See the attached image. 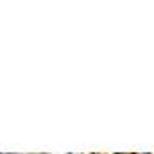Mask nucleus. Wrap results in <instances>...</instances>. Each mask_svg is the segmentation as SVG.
Here are the masks:
<instances>
[{
	"mask_svg": "<svg viewBox=\"0 0 154 154\" xmlns=\"http://www.w3.org/2000/svg\"><path fill=\"white\" fill-rule=\"evenodd\" d=\"M116 154H122V152H116Z\"/></svg>",
	"mask_w": 154,
	"mask_h": 154,
	"instance_id": "f257e3e1",
	"label": "nucleus"
}]
</instances>
